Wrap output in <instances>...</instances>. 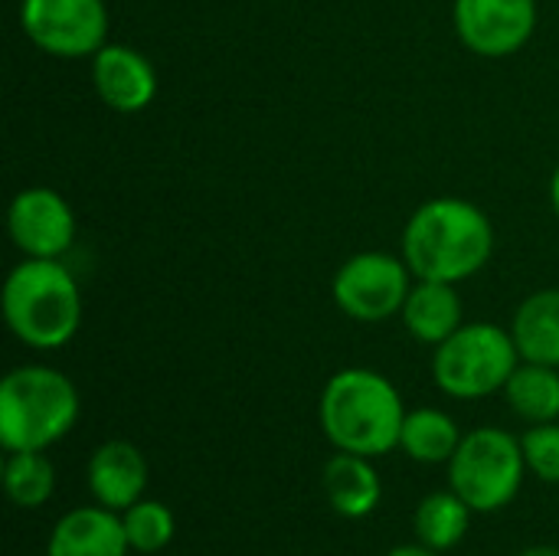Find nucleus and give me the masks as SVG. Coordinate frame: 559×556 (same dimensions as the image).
Here are the masks:
<instances>
[{
  "mask_svg": "<svg viewBox=\"0 0 559 556\" xmlns=\"http://www.w3.org/2000/svg\"><path fill=\"white\" fill-rule=\"evenodd\" d=\"M495 256V226L481 206L462 197L423 203L403 229V259L416 279L459 285Z\"/></svg>",
  "mask_w": 559,
  "mask_h": 556,
  "instance_id": "obj_1",
  "label": "nucleus"
},
{
  "mask_svg": "<svg viewBox=\"0 0 559 556\" xmlns=\"http://www.w3.org/2000/svg\"><path fill=\"white\" fill-rule=\"evenodd\" d=\"M318 416L337 452L377 459L400 449L406 406L400 390L383 374L347 367L324 383Z\"/></svg>",
  "mask_w": 559,
  "mask_h": 556,
  "instance_id": "obj_2",
  "label": "nucleus"
},
{
  "mask_svg": "<svg viewBox=\"0 0 559 556\" xmlns=\"http://www.w3.org/2000/svg\"><path fill=\"white\" fill-rule=\"evenodd\" d=\"M3 318L33 351H59L82 328V292L59 259H23L3 282Z\"/></svg>",
  "mask_w": 559,
  "mask_h": 556,
  "instance_id": "obj_3",
  "label": "nucleus"
},
{
  "mask_svg": "<svg viewBox=\"0 0 559 556\" xmlns=\"http://www.w3.org/2000/svg\"><path fill=\"white\" fill-rule=\"evenodd\" d=\"M75 383L43 364L13 367L0 383V442L7 452H46L79 423Z\"/></svg>",
  "mask_w": 559,
  "mask_h": 556,
  "instance_id": "obj_4",
  "label": "nucleus"
},
{
  "mask_svg": "<svg viewBox=\"0 0 559 556\" xmlns=\"http://www.w3.org/2000/svg\"><path fill=\"white\" fill-rule=\"evenodd\" d=\"M521 354L511 331L472 321L462 324L432 354V380L452 400H485L508 387Z\"/></svg>",
  "mask_w": 559,
  "mask_h": 556,
  "instance_id": "obj_5",
  "label": "nucleus"
},
{
  "mask_svg": "<svg viewBox=\"0 0 559 556\" xmlns=\"http://www.w3.org/2000/svg\"><path fill=\"white\" fill-rule=\"evenodd\" d=\"M524 469L521 439L504 429L481 426L462 436L449 462V488L465 498L475 514H491L518 498Z\"/></svg>",
  "mask_w": 559,
  "mask_h": 556,
  "instance_id": "obj_6",
  "label": "nucleus"
},
{
  "mask_svg": "<svg viewBox=\"0 0 559 556\" xmlns=\"http://www.w3.org/2000/svg\"><path fill=\"white\" fill-rule=\"evenodd\" d=\"M413 282L416 275L409 272L403 256L373 249V252L350 256L337 269L331 282V295L347 318L364 324H380L403 311Z\"/></svg>",
  "mask_w": 559,
  "mask_h": 556,
  "instance_id": "obj_7",
  "label": "nucleus"
},
{
  "mask_svg": "<svg viewBox=\"0 0 559 556\" xmlns=\"http://www.w3.org/2000/svg\"><path fill=\"white\" fill-rule=\"evenodd\" d=\"M20 26L56 59H92L108 43V7L105 0H20Z\"/></svg>",
  "mask_w": 559,
  "mask_h": 556,
  "instance_id": "obj_8",
  "label": "nucleus"
},
{
  "mask_svg": "<svg viewBox=\"0 0 559 556\" xmlns=\"http://www.w3.org/2000/svg\"><path fill=\"white\" fill-rule=\"evenodd\" d=\"M455 33L475 56L504 59L537 29V0H455Z\"/></svg>",
  "mask_w": 559,
  "mask_h": 556,
  "instance_id": "obj_9",
  "label": "nucleus"
},
{
  "mask_svg": "<svg viewBox=\"0 0 559 556\" xmlns=\"http://www.w3.org/2000/svg\"><path fill=\"white\" fill-rule=\"evenodd\" d=\"M7 229L23 259H62L75 242V213L52 187H26L10 200Z\"/></svg>",
  "mask_w": 559,
  "mask_h": 556,
  "instance_id": "obj_10",
  "label": "nucleus"
},
{
  "mask_svg": "<svg viewBox=\"0 0 559 556\" xmlns=\"http://www.w3.org/2000/svg\"><path fill=\"white\" fill-rule=\"evenodd\" d=\"M92 85L111 111L138 115L157 95V72L144 52L124 43H105L92 56Z\"/></svg>",
  "mask_w": 559,
  "mask_h": 556,
  "instance_id": "obj_11",
  "label": "nucleus"
},
{
  "mask_svg": "<svg viewBox=\"0 0 559 556\" xmlns=\"http://www.w3.org/2000/svg\"><path fill=\"white\" fill-rule=\"evenodd\" d=\"M147 488V459L124 439L102 442L88 459V492L108 511H128Z\"/></svg>",
  "mask_w": 559,
  "mask_h": 556,
  "instance_id": "obj_12",
  "label": "nucleus"
},
{
  "mask_svg": "<svg viewBox=\"0 0 559 556\" xmlns=\"http://www.w3.org/2000/svg\"><path fill=\"white\" fill-rule=\"evenodd\" d=\"M131 544L118 511L102 505L62 514L49 534L46 556H128Z\"/></svg>",
  "mask_w": 559,
  "mask_h": 556,
  "instance_id": "obj_13",
  "label": "nucleus"
},
{
  "mask_svg": "<svg viewBox=\"0 0 559 556\" xmlns=\"http://www.w3.org/2000/svg\"><path fill=\"white\" fill-rule=\"evenodd\" d=\"M409 338H416L419 344H432L439 347L442 341H449L465 321V308H462V295L455 292V285L449 282H426L416 279L406 305L400 311Z\"/></svg>",
  "mask_w": 559,
  "mask_h": 556,
  "instance_id": "obj_14",
  "label": "nucleus"
},
{
  "mask_svg": "<svg viewBox=\"0 0 559 556\" xmlns=\"http://www.w3.org/2000/svg\"><path fill=\"white\" fill-rule=\"evenodd\" d=\"M324 495L328 505L347 518V521H364L377 511L380 498H383V482L377 475V469L370 465L367 456H354V452H334L324 465Z\"/></svg>",
  "mask_w": 559,
  "mask_h": 556,
  "instance_id": "obj_15",
  "label": "nucleus"
},
{
  "mask_svg": "<svg viewBox=\"0 0 559 556\" xmlns=\"http://www.w3.org/2000/svg\"><path fill=\"white\" fill-rule=\"evenodd\" d=\"M511 338L521 360L559 367V288H540L518 305Z\"/></svg>",
  "mask_w": 559,
  "mask_h": 556,
  "instance_id": "obj_16",
  "label": "nucleus"
},
{
  "mask_svg": "<svg viewBox=\"0 0 559 556\" xmlns=\"http://www.w3.org/2000/svg\"><path fill=\"white\" fill-rule=\"evenodd\" d=\"M462 442V433L455 426V419L442 410L423 406V410H409L403 419V433H400V449L423 465H449L455 449Z\"/></svg>",
  "mask_w": 559,
  "mask_h": 556,
  "instance_id": "obj_17",
  "label": "nucleus"
},
{
  "mask_svg": "<svg viewBox=\"0 0 559 556\" xmlns=\"http://www.w3.org/2000/svg\"><path fill=\"white\" fill-rule=\"evenodd\" d=\"M472 508L465 498H459L455 492H436L429 498L419 501L416 518H413V531L416 541L426 544L429 551H452L465 541L468 528H472Z\"/></svg>",
  "mask_w": 559,
  "mask_h": 556,
  "instance_id": "obj_18",
  "label": "nucleus"
},
{
  "mask_svg": "<svg viewBox=\"0 0 559 556\" xmlns=\"http://www.w3.org/2000/svg\"><path fill=\"white\" fill-rule=\"evenodd\" d=\"M504 400L531 426H537V423H557L559 370L557 367H547V364H527V360H521L518 370L511 374L508 387H504Z\"/></svg>",
  "mask_w": 559,
  "mask_h": 556,
  "instance_id": "obj_19",
  "label": "nucleus"
},
{
  "mask_svg": "<svg viewBox=\"0 0 559 556\" xmlns=\"http://www.w3.org/2000/svg\"><path fill=\"white\" fill-rule=\"evenodd\" d=\"M3 488L16 508H43L56 492V469L46 452H7Z\"/></svg>",
  "mask_w": 559,
  "mask_h": 556,
  "instance_id": "obj_20",
  "label": "nucleus"
},
{
  "mask_svg": "<svg viewBox=\"0 0 559 556\" xmlns=\"http://www.w3.org/2000/svg\"><path fill=\"white\" fill-rule=\"evenodd\" d=\"M121 524H124V537L131 544L134 554H160L174 534H177V521L174 511L160 501H138L128 511H121Z\"/></svg>",
  "mask_w": 559,
  "mask_h": 556,
  "instance_id": "obj_21",
  "label": "nucleus"
},
{
  "mask_svg": "<svg viewBox=\"0 0 559 556\" xmlns=\"http://www.w3.org/2000/svg\"><path fill=\"white\" fill-rule=\"evenodd\" d=\"M521 446H524L527 469L540 482L559 485V423H537V426H531L524 433Z\"/></svg>",
  "mask_w": 559,
  "mask_h": 556,
  "instance_id": "obj_22",
  "label": "nucleus"
},
{
  "mask_svg": "<svg viewBox=\"0 0 559 556\" xmlns=\"http://www.w3.org/2000/svg\"><path fill=\"white\" fill-rule=\"evenodd\" d=\"M386 556H439V551H429L426 544H403V547H393Z\"/></svg>",
  "mask_w": 559,
  "mask_h": 556,
  "instance_id": "obj_23",
  "label": "nucleus"
},
{
  "mask_svg": "<svg viewBox=\"0 0 559 556\" xmlns=\"http://www.w3.org/2000/svg\"><path fill=\"white\" fill-rule=\"evenodd\" d=\"M550 203H554V213L559 216V164L557 170H554V177H550Z\"/></svg>",
  "mask_w": 559,
  "mask_h": 556,
  "instance_id": "obj_24",
  "label": "nucleus"
},
{
  "mask_svg": "<svg viewBox=\"0 0 559 556\" xmlns=\"http://www.w3.org/2000/svg\"><path fill=\"white\" fill-rule=\"evenodd\" d=\"M518 556H559L557 547H531V551H524V554Z\"/></svg>",
  "mask_w": 559,
  "mask_h": 556,
  "instance_id": "obj_25",
  "label": "nucleus"
}]
</instances>
